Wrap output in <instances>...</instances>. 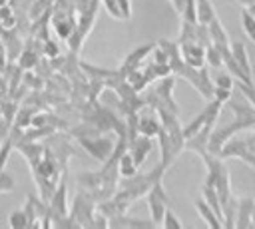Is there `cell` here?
<instances>
[{"instance_id": "obj_1", "label": "cell", "mask_w": 255, "mask_h": 229, "mask_svg": "<svg viewBox=\"0 0 255 229\" xmlns=\"http://www.w3.org/2000/svg\"><path fill=\"white\" fill-rule=\"evenodd\" d=\"M147 203H149V211L153 217V223H161L163 213H165V195L159 183H153L149 195H147Z\"/></svg>"}, {"instance_id": "obj_11", "label": "cell", "mask_w": 255, "mask_h": 229, "mask_svg": "<svg viewBox=\"0 0 255 229\" xmlns=\"http://www.w3.org/2000/svg\"><path fill=\"white\" fill-rule=\"evenodd\" d=\"M104 2H106L108 12H110L114 18H124V16H122V10H120V6H118V2H116V0H104Z\"/></svg>"}, {"instance_id": "obj_5", "label": "cell", "mask_w": 255, "mask_h": 229, "mask_svg": "<svg viewBox=\"0 0 255 229\" xmlns=\"http://www.w3.org/2000/svg\"><path fill=\"white\" fill-rule=\"evenodd\" d=\"M135 169H137V165H135V161L131 159L129 153L124 155V157L120 159V173H122V175H126V177H133V175H135Z\"/></svg>"}, {"instance_id": "obj_10", "label": "cell", "mask_w": 255, "mask_h": 229, "mask_svg": "<svg viewBox=\"0 0 255 229\" xmlns=\"http://www.w3.org/2000/svg\"><path fill=\"white\" fill-rule=\"evenodd\" d=\"M199 18L203 22H207V18H211V8L207 0H199Z\"/></svg>"}, {"instance_id": "obj_2", "label": "cell", "mask_w": 255, "mask_h": 229, "mask_svg": "<svg viewBox=\"0 0 255 229\" xmlns=\"http://www.w3.org/2000/svg\"><path fill=\"white\" fill-rule=\"evenodd\" d=\"M149 149H151V143H149L147 135H145V137L131 139V151H129V155H131V159L135 161V165H139V163H141V161L147 157Z\"/></svg>"}, {"instance_id": "obj_13", "label": "cell", "mask_w": 255, "mask_h": 229, "mask_svg": "<svg viewBox=\"0 0 255 229\" xmlns=\"http://www.w3.org/2000/svg\"><path fill=\"white\" fill-rule=\"evenodd\" d=\"M217 86H219V90H229L231 88V80L227 76H221V78H217Z\"/></svg>"}, {"instance_id": "obj_8", "label": "cell", "mask_w": 255, "mask_h": 229, "mask_svg": "<svg viewBox=\"0 0 255 229\" xmlns=\"http://www.w3.org/2000/svg\"><path fill=\"white\" fill-rule=\"evenodd\" d=\"M197 209L201 211L203 219H207V223H209V225H213V227H217V225H219V221H217V219H215V217L211 215V209H209V207H205V205H203L201 201L197 203Z\"/></svg>"}, {"instance_id": "obj_3", "label": "cell", "mask_w": 255, "mask_h": 229, "mask_svg": "<svg viewBox=\"0 0 255 229\" xmlns=\"http://www.w3.org/2000/svg\"><path fill=\"white\" fill-rule=\"evenodd\" d=\"M183 50H185V60H187V64H191V66H201V62H203V50H201L199 46H185Z\"/></svg>"}, {"instance_id": "obj_12", "label": "cell", "mask_w": 255, "mask_h": 229, "mask_svg": "<svg viewBox=\"0 0 255 229\" xmlns=\"http://www.w3.org/2000/svg\"><path fill=\"white\" fill-rule=\"evenodd\" d=\"M116 2H118L120 10H122V16H124V18H129V14H131V8H129V0H116Z\"/></svg>"}, {"instance_id": "obj_6", "label": "cell", "mask_w": 255, "mask_h": 229, "mask_svg": "<svg viewBox=\"0 0 255 229\" xmlns=\"http://www.w3.org/2000/svg\"><path fill=\"white\" fill-rule=\"evenodd\" d=\"M10 225L12 227H28L30 225V219H28V215L24 213V211H14L12 215H10Z\"/></svg>"}, {"instance_id": "obj_7", "label": "cell", "mask_w": 255, "mask_h": 229, "mask_svg": "<svg viewBox=\"0 0 255 229\" xmlns=\"http://www.w3.org/2000/svg\"><path fill=\"white\" fill-rule=\"evenodd\" d=\"M243 28H245V32L253 38V42H255V20L251 18V14H247V12H243Z\"/></svg>"}, {"instance_id": "obj_9", "label": "cell", "mask_w": 255, "mask_h": 229, "mask_svg": "<svg viewBox=\"0 0 255 229\" xmlns=\"http://www.w3.org/2000/svg\"><path fill=\"white\" fill-rule=\"evenodd\" d=\"M161 223H163L165 227H175V229H179V227H181V223L177 221V217H175L171 211H167V209H165V213H163V219H161Z\"/></svg>"}, {"instance_id": "obj_4", "label": "cell", "mask_w": 255, "mask_h": 229, "mask_svg": "<svg viewBox=\"0 0 255 229\" xmlns=\"http://www.w3.org/2000/svg\"><path fill=\"white\" fill-rule=\"evenodd\" d=\"M139 131H141L143 135H153V133H157V131H159V123H157V119L151 117V115L141 117V119H139Z\"/></svg>"}]
</instances>
